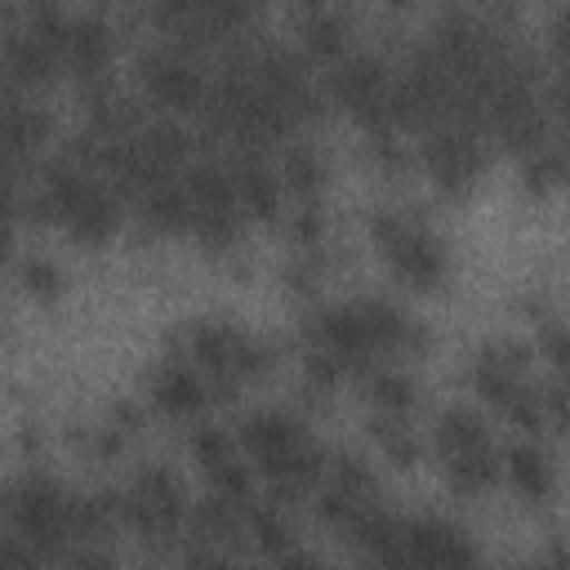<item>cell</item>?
Listing matches in <instances>:
<instances>
[{
	"instance_id": "obj_28",
	"label": "cell",
	"mask_w": 570,
	"mask_h": 570,
	"mask_svg": "<svg viewBox=\"0 0 570 570\" xmlns=\"http://www.w3.org/2000/svg\"><path fill=\"white\" fill-rule=\"evenodd\" d=\"M214 472V490H218V499L223 503H245L249 499V468L245 463H236V459H227V463H218V468H209Z\"/></svg>"
},
{
	"instance_id": "obj_21",
	"label": "cell",
	"mask_w": 570,
	"mask_h": 570,
	"mask_svg": "<svg viewBox=\"0 0 570 570\" xmlns=\"http://www.w3.org/2000/svg\"><path fill=\"white\" fill-rule=\"evenodd\" d=\"M134 147H138V151H142L160 174H169V169L187 156V134H183L178 125L160 120V125H147V129H142V138H138Z\"/></svg>"
},
{
	"instance_id": "obj_15",
	"label": "cell",
	"mask_w": 570,
	"mask_h": 570,
	"mask_svg": "<svg viewBox=\"0 0 570 570\" xmlns=\"http://www.w3.org/2000/svg\"><path fill=\"white\" fill-rule=\"evenodd\" d=\"M53 62H58V53H53L40 36H31V31H13V36L4 40V71H13V76L27 80V85L49 80V76H53Z\"/></svg>"
},
{
	"instance_id": "obj_36",
	"label": "cell",
	"mask_w": 570,
	"mask_h": 570,
	"mask_svg": "<svg viewBox=\"0 0 570 570\" xmlns=\"http://www.w3.org/2000/svg\"><path fill=\"white\" fill-rule=\"evenodd\" d=\"M187 561H191V570H227V566H232V561H223L218 552H191Z\"/></svg>"
},
{
	"instance_id": "obj_17",
	"label": "cell",
	"mask_w": 570,
	"mask_h": 570,
	"mask_svg": "<svg viewBox=\"0 0 570 570\" xmlns=\"http://www.w3.org/2000/svg\"><path fill=\"white\" fill-rule=\"evenodd\" d=\"M142 218L156 232L191 227V200H187V191L178 183H156L151 191H142Z\"/></svg>"
},
{
	"instance_id": "obj_8",
	"label": "cell",
	"mask_w": 570,
	"mask_h": 570,
	"mask_svg": "<svg viewBox=\"0 0 570 570\" xmlns=\"http://www.w3.org/2000/svg\"><path fill=\"white\" fill-rule=\"evenodd\" d=\"M428 165H432V174H436L441 187L459 191V187H468V183L476 178V169H481V142L472 138L468 125L436 129V134L428 138Z\"/></svg>"
},
{
	"instance_id": "obj_32",
	"label": "cell",
	"mask_w": 570,
	"mask_h": 570,
	"mask_svg": "<svg viewBox=\"0 0 570 570\" xmlns=\"http://www.w3.org/2000/svg\"><path fill=\"white\" fill-rule=\"evenodd\" d=\"M40 552L27 539H0V570H36Z\"/></svg>"
},
{
	"instance_id": "obj_37",
	"label": "cell",
	"mask_w": 570,
	"mask_h": 570,
	"mask_svg": "<svg viewBox=\"0 0 570 570\" xmlns=\"http://www.w3.org/2000/svg\"><path fill=\"white\" fill-rule=\"evenodd\" d=\"M281 570H321L307 552H281Z\"/></svg>"
},
{
	"instance_id": "obj_25",
	"label": "cell",
	"mask_w": 570,
	"mask_h": 570,
	"mask_svg": "<svg viewBox=\"0 0 570 570\" xmlns=\"http://www.w3.org/2000/svg\"><path fill=\"white\" fill-rule=\"evenodd\" d=\"M370 396L392 414V419H401L405 410H410V401H414V387H410V379L405 374H396V370H383V374H374V383H370Z\"/></svg>"
},
{
	"instance_id": "obj_35",
	"label": "cell",
	"mask_w": 570,
	"mask_h": 570,
	"mask_svg": "<svg viewBox=\"0 0 570 570\" xmlns=\"http://www.w3.org/2000/svg\"><path fill=\"white\" fill-rule=\"evenodd\" d=\"M294 232H298L303 240L321 236V214H316V209H303V214H298V223H294Z\"/></svg>"
},
{
	"instance_id": "obj_19",
	"label": "cell",
	"mask_w": 570,
	"mask_h": 570,
	"mask_svg": "<svg viewBox=\"0 0 570 570\" xmlns=\"http://www.w3.org/2000/svg\"><path fill=\"white\" fill-rule=\"evenodd\" d=\"M151 392H156V401H160L169 414H196V410L205 405L200 379H196L191 370H183V365H165V370L156 374Z\"/></svg>"
},
{
	"instance_id": "obj_26",
	"label": "cell",
	"mask_w": 570,
	"mask_h": 570,
	"mask_svg": "<svg viewBox=\"0 0 570 570\" xmlns=\"http://www.w3.org/2000/svg\"><path fill=\"white\" fill-rule=\"evenodd\" d=\"M249 530H254V539H258L263 552H272V557L289 552V525H285V517L276 508H254L249 512Z\"/></svg>"
},
{
	"instance_id": "obj_11",
	"label": "cell",
	"mask_w": 570,
	"mask_h": 570,
	"mask_svg": "<svg viewBox=\"0 0 570 570\" xmlns=\"http://www.w3.org/2000/svg\"><path fill=\"white\" fill-rule=\"evenodd\" d=\"M187 200H191V218H232L236 214V191H232V174L218 160H205L187 174Z\"/></svg>"
},
{
	"instance_id": "obj_10",
	"label": "cell",
	"mask_w": 570,
	"mask_h": 570,
	"mask_svg": "<svg viewBox=\"0 0 570 570\" xmlns=\"http://www.w3.org/2000/svg\"><path fill=\"white\" fill-rule=\"evenodd\" d=\"M316 334H321L325 352H330L338 365H356V361H365V356L374 352V343H370V334H365V321H361L356 303L321 312V316H316Z\"/></svg>"
},
{
	"instance_id": "obj_2",
	"label": "cell",
	"mask_w": 570,
	"mask_h": 570,
	"mask_svg": "<svg viewBox=\"0 0 570 570\" xmlns=\"http://www.w3.org/2000/svg\"><path fill=\"white\" fill-rule=\"evenodd\" d=\"M4 512L18 525V539H27L36 552H53L67 543V517H71V499L49 485V481H27L18 490H4Z\"/></svg>"
},
{
	"instance_id": "obj_9",
	"label": "cell",
	"mask_w": 570,
	"mask_h": 570,
	"mask_svg": "<svg viewBox=\"0 0 570 570\" xmlns=\"http://www.w3.org/2000/svg\"><path fill=\"white\" fill-rule=\"evenodd\" d=\"M245 445H249V454L258 459V468L272 472V468H281L285 459H294V454L307 445V436H303V428H298L289 414L263 410V414L245 419Z\"/></svg>"
},
{
	"instance_id": "obj_5",
	"label": "cell",
	"mask_w": 570,
	"mask_h": 570,
	"mask_svg": "<svg viewBox=\"0 0 570 570\" xmlns=\"http://www.w3.org/2000/svg\"><path fill=\"white\" fill-rule=\"evenodd\" d=\"M142 80H147V94H151L160 107H174V111H191V107L205 98L200 71H196L178 49H156V53H147Z\"/></svg>"
},
{
	"instance_id": "obj_1",
	"label": "cell",
	"mask_w": 570,
	"mask_h": 570,
	"mask_svg": "<svg viewBox=\"0 0 570 570\" xmlns=\"http://www.w3.org/2000/svg\"><path fill=\"white\" fill-rule=\"evenodd\" d=\"M374 236H379V249L383 258L396 267L401 281H410L414 289H436L445 281V249L432 232L405 223L401 214H379L374 223Z\"/></svg>"
},
{
	"instance_id": "obj_4",
	"label": "cell",
	"mask_w": 570,
	"mask_h": 570,
	"mask_svg": "<svg viewBox=\"0 0 570 570\" xmlns=\"http://www.w3.org/2000/svg\"><path fill=\"white\" fill-rule=\"evenodd\" d=\"M330 89L370 129H387V71L374 53H356V58L338 62L334 76H330Z\"/></svg>"
},
{
	"instance_id": "obj_33",
	"label": "cell",
	"mask_w": 570,
	"mask_h": 570,
	"mask_svg": "<svg viewBox=\"0 0 570 570\" xmlns=\"http://www.w3.org/2000/svg\"><path fill=\"white\" fill-rule=\"evenodd\" d=\"M530 183L534 187H548V183H557L561 178V156L557 151H543V147H534V160H530Z\"/></svg>"
},
{
	"instance_id": "obj_30",
	"label": "cell",
	"mask_w": 570,
	"mask_h": 570,
	"mask_svg": "<svg viewBox=\"0 0 570 570\" xmlns=\"http://www.w3.org/2000/svg\"><path fill=\"white\" fill-rule=\"evenodd\" d=\"M191 450H196V459H200L205 468H218V463L232 459V436H227L223 428H200V432L191 436Z\"/></svg>"
},
{
	"instance_id": "obj_6",
	"label": "cell",
	"mask_w": 570,
	"mask_h": 570,
	"mask_svg": "<svg viewBox=\"0 0 570 570\" xmlns=\"http://www.w3.org/2000/svg\"><path fill=\"white\" fill-rule=\"evenodd\" d=\"M191 352L218 379H240V374H254L263 365V347L254 338L227 330V325H196L191 330Z\"/></svg>"
},
{
	"instance_id": "obj_24",
	"label": "cell",
	"mask_w": 570,
	"mask_h": 570,
	"mask_svg": "<svg viewBox=\"0 0 570 570\" xmlns=\"http://www.w3.org/2000/svg\"><path fill=\"white\" fill-rule=\"evenodd\" d=\"M450 463V481L459 490H485L494 476H499V463L490 450H476V454H459V459H445Z\"/></svg>"
},
{
	"instance_id": "obj_22",
	"label": "cell",
	"mask_w": 570,
	"mask_h": 570,
	"mask_svg": "<svg viewBox=\"0 0 570 570\" xmlns=\"http://www.w3.org/2000/svg\"><path fill=\"white\" fill-rule=\"evenodd\" d=\"M343 36H347V18L334 13V9H312V13L303 18V40H307V49L321 53V58H334V53L343 49Z\"/></svg>"
},
{
	"instance_id": "obj_27",
	"label": "cell",
	"mask_w": 570,
	"mask_h": 570,
	"mask_svg": "<svg viewBox=\"0 0 570 570\" xmlns=\"http://www.w3.org/2000/svg\"><path fill=\"white\" fill-rule=\"evenodd\" d=\"M196 530L214 543V539H236V508L223 499H205L196 508Z\"/></svg>"
},
{
	"instance_id": "obj_23",
	"label": "cell",
	"mask_w": 570,
	"mask_h": 570,
	"mask_svg": "<svg viewBox=\"0 0 570 570\" xmlns=\"http://www.w3.org/2000/svg\"><path fill=\"white\" fill-rule=\"evenodd\" d=\"M281 174H285V187L298 191V196H312V191H321V183H325V165H321V156L307 151V147H289Z\"/></svg>"
},
{
	"instance_id": "obj_14",
	"label": "cell",
	"mask_w": 570,
	"mask_h": 570,
	"mask_svg": "<svg viewBox=\"0 0 570 570\" xmlns=\"http://www.w3.org/2000/svg\"><path fill=\"white\" fill-rule=\"evenodd\" d=\"M62 218H67V227H71L76 240H89L94 245V240H107L111 236V227H116V200L94 183Z\"/></svg>"
},
{
	"instance_id": "obj_39",
	"label": "cell",
	"mask_w": 570,
	"mask_h": 570,
	"mask_svg": "<svg viewBox=\"0 0 570 570\" xmlns=\"http://www.w3.org/2000/svg\"><path fill=\"white\" fill-rule=\"evenodd\" d=\"M530 570H561V566H530Z\"/></svg>"
},
{
	"instance_id": "obj_16",
	"label": "cell",
	"mask_w": 570,
	"mask_h": 570,
	"mask_svg": "<svg viewBox=\"0 0 570 570\" xmlns=\"http://www.w3.org/2000/svg\"><path fill=\"white\" fill-rule=\"evenodd\" d=\"M45 134H49V116H45V111H36V107H27V102L0 107V151L22 156V151H31L36 142H45Z\"/></svg>"
},
{
	"instance_id": "obj_18",
	"label": "cell",
	"mask_w": 570,
	"mask_h": 570,
	"mask_svg": "<svg viewBox=\"0 0 570 570\" xmlns=\"http://www.w3.org/2000/svg\"><path fill=\"white\" fill-rule=\"evenodd\" d=\"M436 445L445 459H459V454H476V450H490V436H485V423L468 410H450L441 414L436 423Z\"/></svg>"
},
{
	"instance_id": "obj_3",
	"label": "cell",
	"mask_w": 570,
	"mask_h": 570,
	"mask_svg": "<svg viewBox=\"0 0 570 570\" xmlns=\"http://www.w3.org/2000/svg\"><path fill=\"white\" fill-rule=\"evenodd\" d=\"M401 543H405V557L414 570H481L472 539L436 517H419V521L401 525Z\"/></svg>"
},
{
	"instance_id": "obj_34",
	"label": "cell",
	"mask_w": 570,
	"mask_h": 570,
	"mask_svg": "<svg viewBox=\"0 0 570 570\" xmlns=\"http://www.w3.org/2000/svg\"><path fill=\"white\" fill-rule=\"evenodd\" d=\"M71 570H107V557L94 548H80V552H71Z\"/></svg>"
},
{
	"instance_id": "obj_38",
	"label": "cell",
	"mask_w": 570,
	"mask_h": 570,
	"mask_svg": "<svg viewBox=\"0 0 570 570\" xmlns=\"http://www.w3.org/2000/svg\"><path fill=\"white\" fill-rule=\"evenodd\" d=\"M4 249H9V227L0 223V258H4Z\"/></svg>"
},
{
	"instance_id": "obj_29",
	"label": "cell",
	"mask_w": 570,
	"mask_h": 570,
	"mask_svg": "<svg viewBox=\"0 0 570 570\" xmlns=\"http://www.w3.org/2000/svg\"><path fill=\"white\" fill-rule=\"evenodd\" d=\"M379 441H383V450H387L401 468H410V463H414V454H419V445H414V436L405 432V423H401V419H383V423H379Z\"/></svg>"
},
{
	"instance_id": "obj_40",
	"label": "cell",
	"mask_w": 570,
	"mask_h": 570,
	"mask_svg": "<svg viewBox=\"0 0 570 570\" xmlns=\"http://www.w3.org/2000/svg\"><path fill=\"white\" fill-rule=\"evenodd\" d=\"M0 80H4V49H0Z\"/></svg>"
},
{
	"instance_id": "obj_41",
	"label": "cell",
	"mask_w": 570,
	"mask_h": 570,
	"mask_svg": "<svg viewBox=\"0 0 570 570\" xmlns=\"http://www.w3.org/2000/svg\"><path fill=\"white\" fill-rule=\"evenodd\" d=\"M227 570H245V566H227Z\"/></svg>"
},
{
	"instance_id": "obj_13",
	"label": "cell",
	"mask_w": 570,
	"mask_h": 570,
	"mask_svg": "<svg viewBox=\"0 0 570 570\" xmlns=\"http://www.w3.org/2000/svg\"><path fill=\"white\" fill-rule=\"evenodd\" d=\"M76 71H98L111 53V27L94 13L85 18H71L67 22V36H62V49H58Z\"/></svg>"
},
{
	"instance_id": "obj_31",
	"label": "cell",
	"mask_w": 570,
	"mask_h": 570,
	"mask_svg": "<svg viewBox=\"0 0 570 570\" xmlns=\"http://www.w3.org/2000/svg\"><path fill=\"white\" fill-rule=\"evenodd\" d=\"M22 285H27L31 294H40V298H49V294H58V285H62V276H58V267H53V263H45V258H36V263H27V267H22Z\"/></svg>"
},
{
	"instance_id": "obj_20",
	"label": "cell",
	"mask_w": 570,
	"mask_h": 570,
	"mask_svg": "<svg viewBox=\"0 0 570 570\" xmlns=\"http://www.w3.org/2000/svg\"><path fill=\"white\" fill-rule=\"evenodd\" d=\"M508 481L525 494V499H543L552 490V468L534 445H512L508 450Z\"/></svg>"
},
{
	"instance_id": "obj_7",
	"label": "cell",
	"mask_w": 570,
	"mask_h": 570,
	"mask_svg": "<svg viewBox=\"0 0 570 570\" xmlns=\"http://www.w3.org/2000/svg\"><path fill=\"white\" fill-rule=\"evenodd\" d=\"M125 512H129V521H134L138 530L165 534V530L178 521V512H183V485H178L165 468H147V472L138 476V490L125 499Z\"/></svg>"
},
{
	"instance_id": "obj_12",
	"label": "cell",
	"mask_w": 570,
	"mask_h": 570,
	"mask_svg": "<svg viewBox=\"0 0 570 570\" xmlns=\"http://www.w3.org/2000/svg\"><path fill=\"white\" fill-rule=\"evenodd\" d=\"M232 191H236V209H249L254 218H272L281 205V183L272 178V169L258 156H240L232 169Z\"/></svg>"
}]
</instances>
